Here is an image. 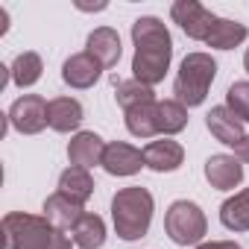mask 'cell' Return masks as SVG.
Returning <instances> with one entry per match:
<instances>
[{
  "label": "cell",
  "instance_id": "obj_1",
  "mask_svg": "<svg viewBox=\"0 0 249 249\" xmlns=\"http://www.w3.org/2000/svg\"><path fill=\"white\" fill-rule=\"evenodd\" d=\"M132 44H135L132 79L150 88L159 85L167 76L170 59H173V38H170L167 24L156 15H141L132 24Z\"/></svg>",
  "mask_w": 249,
  "mask_h": 249
},
{
  "label": "cell",
  "instance_id": "obj_2",
  "mask_svg": "<svg viewBox=\"0 0 249 249\" xmlns=\"http://www.w3.org/2000/svg\"><path fill=\"white\" fill-rule=\"evenodd\" d=\"M153 211H156V199L147 188L141 185H129V188H120L111 196V223L120 240H141L150 231L153 223Z\"/></svg>",
  "mask_w": 249,
  "mask_h": 249
},
{
  "label": "cell",
  "instance_id": "obj_3",
  "mask_svg": "<svg viewBox=\"0 0 249 249\" xmlns=\"http://www.w3.org/2000/svg\"><path fill=\"white\" fill-rule=\"evenodd\" d=\"M214 76H217V62L211 59V53H202V50L188 53L179 65L176 79H173V94H176L173 100H179L185 108L202 106Z\"/></svg>",
  "mask_w": 249,
  "mask_h": 249
},
{
  "label": "cell",
  "instance_id": "obj_4",
  "mask_svg": "<svg viewBox=\"0 0 249 249\" xmlns=\"http://www.w3.org/2000/svg\"><path fill=\"white\" fill-rule=\"evenodd\" d=\"M3 240L6 249H50L53 237L59 229L50 226V220L41 214H27V211H9L3 217Z\"/></svg>",
  "mask_w": 249,
  "mask_h": 249
},
{
  "label": "cell",
  "instance_id": "obj_5",
  "mask_svg": "<svg viewBox=\"0 0 249 249\" xmlns=\"http://www.w3.org/2000/svg\"><path fill=\"white\" fill-rule=\"evenodd\" d=\"M164 231L176 246H199L208 234L205 211L191 199H176L164 214Z\"/></svg>",
  "mask_w": 249,
  "mask_h": 249
},
{
  "label": "cell",
  "instance_id": "obj_6",
  "mask_svg": "<svg viewBox=\"0 0 249 249\" xmlns=\"http://www.w3.org/2000/svg\"><path fill=\"white\" fill-rule=\"evenodd\" d=\"M6 120L21 135H38L47 126V100L38 94H24L9 106Z\"/></svg>",
  "mask_w": 249,
  "mask_h": 249
},
{
  "label": "cell",
  "instance_id": "obj_7",
  "mask_svg": "<svg viewBox=\"0 0 249 249\" xmlns=\"http://www.w3.org/2000/svg\"><path fill=\"white\" fill-rule=\"evenodd\" d=\"M170 18L173 24L182 27V33L194 41H205L208 33L214 30L217 24V15L211 9H205L199 0H176V3L170 6Z\"/></svg>",
  "mask_w": 249,
  "mask_h": 249
},
{
  "label": "cell",
  "instance_id": "obj_8",
  "mask_svg": "<svg viewBox=\"0 0 249 249\" xmlns=\"http://www.w3.org/2000/svg\"><path fill=\"white\" fill-rule=\"evenodd\" d=\"M141 167H147L144 150H138V147H132L126 141H111V144H106L103 170L108 176H135V173H141Z\"/></svg>",
  "mask_w": 249,
  "mask_h": 249
},
{
  "label": "cell",
  "instance_id": "obj_9",
  "mask_svg": "<svg viewBox=\"0 0 249 249\" xmlns=\"http://www.w3.org/2000/svg\"><path fill=\"white\" fill-rule=\"evenodd\" d=\"M100 73H103V65L94 56H88L85 50L82 53H73V56H68L62 62V82L71 85V88H76V91L94 88L97 79H100Z\"/></svg>",
  "mask_w": 249,
  "mask_h": 249
},
{
  "label": "cell",
  "instance_id": "obj_10",
  "mask_svg": "<svg viewBox=\"0 0 249 249\" xmlns=\"http://www.w3.org/2000/svg\"><path fill=\"white\" fill-rule=\"evenodd\" d=\"M103 153H106V141H103L97 132L79 129V132L71 135V141H68V161H71V167H85V170H91V167L103 164Z\"/></svg>",
  "mask_w": 249,
  "mask_h": 249
},
{
  "label": "cell",
  "instance_id": "obj_11",
  "mask_svg": "<svg viewBox=\"0 0 249 249\" xmlns=\"http://www.w3.org/2000/svg\"><path fill=\"white\" fill-rule=\"evenodd\" d=\"M205 179L217 191H234L243 182V164H240V159H234L229 153L208 156L205 159Z\"/></svg>",
  "mask_w": 249,
  "mask_h": 249
},
{
  "label": "cell",
  "instance_id": "obj_12",
  "mask_svg": "<svg viewBox=\"0 0 249 249\" xmlns=\"http://www.w3.org/2000/svg\"><path fill=\"white\" fill-rule=\"evenodd\" d=\"M82 120H85V108L76 97H53L47 103V126L53 132H62V135L73 132L76 135Z\"/></svg>",
  "mask_w": 249,
  "mask_h": 249
},
{
  "label": "cell",
  "instance_id": "obj_13",
  "mask_svg": "<svg viewBox=\"0 0 249 249\" xmlns=\"http://www.w3.org/2000/svg\"><path fill=\"white\" fill-rule=\"evenodd\" d=\"M85 53L94 56L103 68H114V65L120 62V56H123L117 30H111V27H97V30H91L88 38H85Z\"/></svg>",
  "mask_w": 249,
  "mask_h": 249
},
{
  "label": "cell",
  "instance_id": "obj_14",
  "mask_svg": "<svg viewBox=\"0 0 249 249\" xmlns=\"http://www.w3.org/2000/svg\"><path fill=\"white\" fill-rule=\"evenodd\" d=\"M144 161L150 170L156 173H173L182 167L185 161V147L173 138H161V141H150L144 147Z\"/></svg>",
  "mask_w": 249,
  "mask_h": 249
},
{
  "label": "cell",
  "instance_id": "obj_15",
  "mask_svg": "<svg viewBox=\"0 0 249 249\" xmlns=\"http://www.w3.org/2000/svg\"><path fill=\"white\" fill-rule=\"evenodd\" d=\"M205 126H208V132L220 141V144H226V147H234L246 132H243V120L240 117H234V111H229L226 106H214L208 114H205Z\"/></svg>",
  "mask_w": 249,
  "mask_h": 249
},
{
  "label": "cell",
  "instance_id": "obj_16",
  "mask_svg": "<svg viewBox=\"0 0 249 249\" xmlns=\"http://www.w3.org/2000/svg\"><path fill=\"white\" fill-rule=\"evenodd\" d=\"M41 211H44V217L50 220V226L59 229V231H71V229L79 223V217L85 214L79 202H73L71 196H65V194H59V191L44 199V208H41Z\"/></svg>",
  "mask_w": 249,
  "mask_h": 249
},
{
  "label": "cell",
  "instance_id": "obj_17",
  "mask_svg": "<svg viewBox=\"0 0 249 249\" xmlns=\"http://www.w3.org/2000/svg\"><path fill=\"white\" fill-rule=\"evenodd\" d=\"M246 38H249L246 24L231 21V18H217V24H214V30L208 33L205 44H208L211 50H234V47H240Z\"/></svg>",
  "mask_w": 249,
  "mask_h": 249
},
{
  "label": "cell",
  "instance_id": "obj_18",
  "mask_svg": "<svg viewBox=\"0 0 249 249\" xmlns=\"http://www.w3.org/2000/svg\"><path fill=\"white\" fill-rule=\"evenodd\" d=\"M59 194L71 196L73 202L85 205L91 196H94V179L85 167H68L59 173Z\"/></svg>",
  "mask_w": 249,
  "mask_h": 249
},
{
  "label": "cell",
  "instance_id": "obj_19",
  "mask_svg": "<svg viewBox=\"0 0 249 249\" xmlns=\"http://www.w3.org/2000/svg\"><path fill=\"white\" fill-rule=\"evenodd\" d=\"M71 237H73V243L79 249H103V243H106V223H103V217L85 211L79 217V223L71 229Z\"/></svg>",
  "mask_w": 249,
  "mask_h": 249
},
{
  "label": "cell",
  "instance_id": "obj_20",
  "mask_svg": "<svg viewBox=\"0 0 249 249\" xmlns=\"http://www.w3.org/2000/svg\"><path fill=\"white\" fill-rule=\"evenodd\" d=\"M126 129L135 138H156L159 135V100L156 103H144L126 111Z\"/></svg>",
  "mask_w": 249,
  "mask_h": 249
},
{
  "label": "cell",
  "instance_id": "obj_21",
  "mask_svg": "<svg viewBox=\"0 0 249 249\" xmlns=\"http://www.w3.org/2000/svg\"><path fill=\"white\" fill-rule=\"evenodd\" d=\"M220 223L229 231H249V188L237 191L220 205Z\"/></svg>",
  "mask_w": 249,
  "mask_h": 249
},
{
  "label": "cell",
  "instance_id": "obj_22",
  "mask_svg": "<svg viewBox=\"0 0 249 249\" xmlns=\"http://www.w3.org/2000/svg\"><path fill=\"white\" fill-rule=\"evenodd\" d=\"M41 73H44V62H41V56L33 53V50L18 53L15 62L9 65V76H12V82H15L18 88H33V85L41 79Z\"/></svg>",
  "mask_w": 249,
  "mask_h": 249
},
{
  "label": "cell",
  "instance_id": "obj_23",
  "mask_svg": "<svg viewBox=\"0 0 249 249\" xmlns=\"http://www.w3.org/2000/svg\"><path fill=\"white\" fill-rule=\"evenodd\" d=\"M114 100L123 111H129L135 106H144V103H156V91L138 79H123L114 85Z\"/></svg>",
  "mask_w": 249,
  "mask_h": 249
},
{
  "label": "cell",
  "instance_id": "obj_24",
  "mask_svg": "<svg viewBox=\"0 0 249 249\" xmlns=\"http://www.w3.org/2000/svg\"><path fill=\"white\" fill-rule=\"evenodd\" d=\"M188 126V108L179 100H159V135L170 138Z\"/></svg>",
  "mask_w": 249,
  "mask_h": 249
},
{
  "label": "cell",
  "instance_id": "obj_25",
  "mask_svg": "<svg viewBox=\"0 0 249 249\" xmlns=\"http://www.w3.org/2000/svg\"><path fill=\"white\" fill-rule=\"evenodd\" d=\"M226 108L234 111V117H240L243 123H249V82H231L226 91Z\"/></svg>",
  "mask_w": 249,
  "mask_h": 249
},
{
  "label": "cell",
  "instance_id": "obj_26",
  "mask_svg": "<svg viewBox=\"0 0 249 249\" xmlns=\"http://www.w3.org/2000/svg\"><path fill=\"white\" fill-rule=\"evenodd\" d=\"M194 249H243L237 240H208V243H199Z\"/></svg>",
  "mask_w": 249,
  "mask_h": 249
},
{
  "label": "cell",
  "instance_id": "obj_27",
  "mask_svg": "<svg viewBox=\"0 0 249 249\" xmlns=\"http://www.w3.org/2000/svg\"><path fill=\"white\" fill-rule=\"evenodd\" d=\"M231 150H234V159H240V161H249V135H243V138H240V141H237Z\"/></svg>",
  "mask_w": 249,
  "mask_h": 249
},
{
  "label": "cell",
  "instance_id": "obj_28",
  "mask_svg": "<svg viewBox=\"0 0 249 249\" xmlns=\"http://www.w3.org/2000/svg\"><path fill=\"white\" fill-rule=\"evenodd\" d=\"M76 243H73V237H68L65 231H56V237H53V243H50V249H73Z\"/></svg>",
  "mask_w": 249,
  "mask_h": 249
},
{
  "label": "cell",
  "instance_id": "obj_29",
  "mask_svg": "<svg viewBox=\"0 0 249 249\" xmlns=\"http://www.w3.org/2000/svg\"><path fill=\"white\" fill-rule=\"evenodd\" d=\"M243 68H246V73H249V47H246V53H243Z\"/></svg>",
  "mask_w": 249,
  "mask_h": 249
}]
</instances>
